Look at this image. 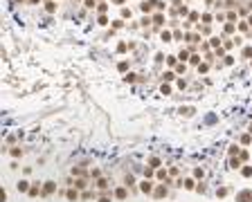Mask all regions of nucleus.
<instances>
[{"instance_id": "5", "label": "nucleus", "mask_w": 252, "mask_h": 202, "mask_svg": "<svg viewBox=\"0 0 252 202\" xmlns=\"http://www.w3.org/2000/svg\"><path fill=\"white\" fill-rule=\"evenodd\" d=\"M115 195H117V198H126V189H117Z\"/></svg>"}, {"instance_id": "2", "label": "nucleus", "mask_w": 252, "mask_h": 202, "mask_svg": "<svg viewBox=\"0 0 252 202\" xmlns=\"http://www.w3.org/2000/svg\"><path fill=\"white\" fill-rule=\"evenodd\" d=\"M164 195H167V189H164V187H158V189H156V198H164Z\"/></svg>"}, {"instance_id": "3", "label": "nucleus", "mask_w": 252, "mask_h": 202, "mask_svg": "<svg viewBox=\"0 0 252 202\" xmlns=\"http://www.w3.org/2000/svg\"><path fill=\"white\" fill-rule=\"evenodd\" d=\"M52 191H54V182H47V184H45V189H43V193L47 195V193H52Z\"/></svg>"}, {"instance_id": "1", "label": "nucleus", "mask_w": 252, "mask_h": 202, "mask_svg": "<svg viewBox=\"0 0 252 202\" xmlns=\"http://www.w3.org/2000/svg\"><path fill=\"white\" fill-rule=\"evenodd\" d=\"M236 202H252V191H241L236 195Z\"/></svg>"}, {"instance_id": "7", "label": "nucleus", "mask_w": 252, "mask_h": 202, "mask_svg": "<svg viewBox=\"0 0 252 202\" xmlns=\"http://www.w3.org/2000/svg\"><path fill=\"white\" fill-rule=\"evenodd\" d=\"M243 175H245V177H250V175H252V169H250V166H248V169H243Z\"/></svg>"}, {"instance_id": "4", "label": "nucleus", "mask_w": 252, "mask_h": 202, "mask_svg": "<svg viewBox=\"0 0 252 202\" xmlns=\"http://www.w3.org/2000/svg\"><path fill=\"white\" fill-rule=\"evenodd\" d=\"M142 191H144V193H151V184H149V182H142Z\"/></svg>"}, {"instance_id": "6", "label": "nucleus", "mask_w": 252, "mask_h": 202, "mask_svg": "<svg viewBox=\"0 0 252 202\" xmlns=\"http://www.w3.org/2000/svg\"><path fill=\"white\" fill-rule=\"evenodd\" d=\"M18 189L20 191H27V182H18Z\"/></svg>"}, {"instance_id": "9", "label": "nucleus", "mask_w": 252, "mask_h": 202, "mask_svg": "<svg viewBox=\"0 0 252 202\" xmlns=\"http://www.w3.org/2000/svg\"><path fill=\"white\" fill-rule=\"evenodd\" d=\"M115 2H124V0H115Z\"/></svg>"}, {"instance_id": "8", "label": "nucleus", "mask_w": 252, "mask_h": 202, "mask_svg": "<svg viewBox=\"0 0 252 202\" xmlns=\"http://www.w3.org/2000/svg\"><path fill=\"white\" fill-rule=\"evenodd\" d=\"M99 202H110V200H108V198H101V200H99Z\"/></svg>"}]
</instances>
